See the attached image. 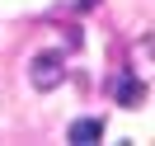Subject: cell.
<instances>
[{
	"instance_id": "1",
	"label": "cell",
	"mask_w": 155,
	"mask_h": 146,
	"mask_svg": "<svg viewBox=\"0 0 155 146\" xmlns=\"http://www.w3.org/2000/svg\"><path fill=\"white\" fill-rule=\"evenodd\" d=\"M61 76H66V66H61V57H38L33 61V71H28V80H33V90H57L61 85Z\"/></svg>"
},
{
	"instance_id": "2",
	"label": "cell",
	"mask_w": 155,
	"mask_h": 146,
	"mask_svg": "<svg viewBox=\"0 0 155 146\" xmlns=\"http://www.w3.org/2000/svg\"><path fill=\"white\" fill-rule=\"evenodd\" d=\"M66 137H71L75 146H89V141H99V137H104V118H75Z\"/></svg>"
},
{
	"instance_id": "3",
	"label": "cell",
	"mask_w": 155,
	"mask_h": 146,
	"mask_svg": "<svg viewBox=\"0 0 155 146\" xmlns=\"http://www.w3.org/2000/svg\"><path fill=\"white\" fill-rule=\"evenodd\" d=\"M141 99H146V85H141V80H122V85H117V104H122V108H136Z\"/></svg>"
}]
</instances>
